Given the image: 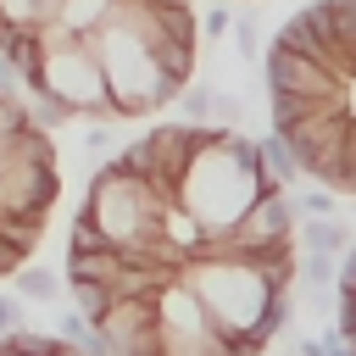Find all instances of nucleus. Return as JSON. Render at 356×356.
<instances>
[{"label": "nucleus", "mask_w": 356, "mask_h": 356, "mask_svg": "<svg viewBox=\"0 0 356 356\" xmlns=\"http://www.w3.org/2000/svg\"><path fill=\"white\" fill-rule=\"evenodd\" d=\"M150 300H156V356H234V339L217 334V323L178 278L161 284Z\"/></svg>", "instance_id": "obj_7"}, {"label": "nucleus", "mask_w": 356, "mask_h": 356, "mask_svg": "<svg viewBox=\"0 0 356 356\" xmlns=\"http://www.w3.org/2000/svg\"><path fill=\"white\" fill-rule=\"evenodd\" d=\"M95 334H100L106 356H156V300L150 295L111 300V312L100 317Z\"/></svg>", "instance_id": "obj_11"}, {"label": "nucleus", "mask_w": 356, "mask_h": 356, "mask_svg": "<svg viewBox=\"0 0 356 356\" xmlns=\"http://www.w3.org/2000/svg\"><path fill=\"white\" fill-rule=\"evenodd\" d=\"M89 44H95V61H100V78H106L111 117H150V111H161L167 100H178L184 83L167 78V67L156 61V50H150L134 28L106 22Z\"/></svg>", "instance_id": "obj_4"}, {"label": "nucleus", "mask_w": 356, "mask_h": 356, "mask_svg": "<svg viewBox=\"0 0 356 356\" xmlns=\"http://www.w3.org/2000/svg\"><path fill=\"white\" fill-rule=\"evenodd\" d=\"M228 33H234V56H239V61H250V56L261 50V33H256V22H250V17H234V28H228Z\"/></svg>", "instance_id": "obj_19"}, {"label": "nucleus", "mask_w": 356, "mask_h": 356, "mask_svg": "<svg viewBox=\"0 0 356 356\" xmlns=\"http://www.w3.org/2000/svg\"><path fill=\"white\" fill-rule=\"evenodd\" d=\"M289 200H295L300 217H334V195L317 189V184H312V189H289Z\"/></svg>", "instance_id": "obj_18"}, {"label": "nucleus", "mask_w": 356, "mask_h": 356, "mask_svg": "<svg viewBox=\"0 0 356 356\" xmlns=\"http://www.w3.org/2000/svg\"><path fill=\"white\" fill-rule=\"evenodd\" d=\"M261 195H267V178H261L256 139H245L239 128H200V145L172 189V200L200 222V234L211 245H222Z\"/></svg>", "instance_id": "obj_1"}, {"label": "nucleus", "mask_w": 356, "mask_h": 356, "mask_svg": "<svg viewBox=\"0 0 356 356\" xmlns=\"http://www.w3.org/2000/svg\"><path fill=\"white\" fill-rule=\"evenodd\" d=\"M339 111H345V122L356 128V72L345 78V100H339Z\"/></svg>", "instance_id": "obj_24"}, {"label": "nucleus", "mask_w": 356, "mask_h": 356, "mask_svg": "<svg viewBox=\"0 0 356 356\" xmlns=\"http://www.w3.org/2000/svg\"><path fill=\"white\" fill-rule=\"evenodd\" d=\"M6 350H11V356H61L67 345H61L56 334H33V328H17V334H6Z\"/></svg>", "instance_id": "obj_17"}, {"label": "nucleus", "mask_w": 356, "mask_h": 356, "mask_svg": "<svg viewBox=\"0 0 356 356\" xmlns=\"http://www.w3.org/2000/svg\"><path fill=\"white\" fill-rule=\"evenodd\" d=\"M161 206H167V200H161L145 178L122 172L117 161L95 167L89 195H83V217H89L95 234H100L111 250H122V256H150V250L161 245Z\"/></svg>", "instance_id": "obj_3"}, {"label": "nucleus", "mask_w": 356, "mask_h": 356, "mask_svg": "<svg viewBox=\"0 0 356 356\" xmlns=\"http://www.w3.org/2000/svg\"><path fill=\"white\" fill-rule=\"evenodd\" d=\"M295 245L312 256H345L350 250V228L339 217H300L295 222Z\"/></svg>", "instance_id": "obj_12"}, {"label": "nucleus", "mask_w": 356, "mask_h": 356, "mask_svg": "<svg viewBox=\"0 0 356 356\" xmlns=\"http://www.w3.org/2000/svg\"><path fill=\"white\" fill-rule=\"evenodd\" d=\"M17 328H22V306H17V295H0V339Z\"/></svg>", "instance_id": "obj_21"}, {"label": "nucleus", "mask_w": 356, "mask_h": 356, "mask_svg": "<svg viewBox=\"0 0 356 356\" xmlns=\"http://www.w3.org/2000/svg\"><path fill=\"white\" fill-rule=\"evenodd\" d=\"M334 289H350V295H356V245L339 256V278H334Z\"/></svg>", "instance_id": "obj_23"}, {"label": "nucleus", "mask_w": 356, "mask_h": 356, "mask_svg": "<svg viewBox=\"0 0 356 356\" xmlns=\"http://www.w3.org/2000/svg\"><path fill=\"white\" fill-rule=\"evenodd\" d=\"M61 273L56 267H17V300H56Z\"/></svg>", "instance_id": "obj_15"}, {"label": "nucleus", "mask_w": 356, "mask_h": 356, "mask_svg": "<svg viewBox=\"0 0 356 356\" xmlns=\"http://www.w3.org/2000/svg\"><path fill=\"white\" fill-rule=\"evenodd\" d=\"M295 222H300V211H295L289 189H267V195L239 217V228H234L222 245H211V250H239V256L289 250V245H295Z\"/></svg>", "instance_id": "obj_10"}, {"label": "nucleus", "mask_w": 356, "mask_h": 356, "mask_svg": "<svg viewBox=\"0 0 356 356\" xmlns=\"http://www.w3.org/2000/svg\"><path fill=\"white\" fill-rule=\"evenodd\" d=\"M56 6H61V0H0V17L33 33V28H44V22L56 17Z\"/></svg>", "instance_id": "obj_16"}, {"label": "nucleus", "mask_w": 356, "mask_h": 356, "mask_svg": "<svg viewBox=\"0 0 356 356\" xmlns=\"http://www.w3.org/2000/svg\"><path fill=\"white\" fill-rule=\"evenodd\" d=\"M200 28H206V39H222V33H228V28H234V17H228V11H222V6H211V11H206V22H200Z\"/></svg>", "instance_id": "obj_22"}, {"label": "nucleus", "mask_w": 356, "mask_h": 356, "mask_svg": "<svg viewBox=\"0 0 356 356\" xmlns=\"http://www.w3.org/2000/svg\"><path fill=\"white\" fill-rule=\"evenodd\" d=\"M178 284L200 300V312L217 323L222 339H245V345H267L289 312H295V295H273V284L261 278V267L239 250H206V256H189L178 267Z\"/></svg>", "instance_id": "obj_2"}, {"label": "nucleus", "mask_w": 356, "mask_h": 356, "mask_svg": "<svg viewBox=\"0 0 356 356\" xmlns=\"http://www.w3.org/2000/svg\"><path fill=\"white\" fill-rule=\"evenodd\" d=\"M22 89H39L67 117H95V122L111 117L106 78H100V61H95V44L89 39H33V67H28V83Z\"/></svg>", "instance_id": "obj_5"}, {"label": "nucleus", "mask_w": 356, "mask_h": 356, "mask_svg": "<svg viewBox=\"0 0 356 356\" xmlns=\"http://www.w3.org/2000/svg\"><path fill=\"white\" fill-rule=\"evenodd\" d=\"M61 195L56 145L39 128H17L0 139V217H44Z\"/></svg>", "instance_id": "obj_6"}, {"label": "nucleus", "mask_w": 356, "mask_h": 356, "mask_svg": "<svg viewBox=\"0 0 356 356\" xmlns=\"http://www.w3.org/2000/svg\"><path fill=\"white\" fill-rule=\"evenodd\" d=\"M17 128H28V117H22V100L0 89V139H6V134H17Z\"/></svg>", "instance_id": "obj_20"}, {"label": "nucleus", "mask_w": 356, "mask_h": 356, "mask_svg": "<svg viewBox=\"0 0 356 356\" xmlns=\"http://www.w3.org/2000/svg\"><path fill=\"white\" fill-rule=\"evenodd\" d=\"M267 89L273 100H289V106H339L345 100V78L328 72L323 61L312 56H295V50H267Z\"/></svg>", "instance_id": "obj_9"}, {"label": "nucleus", "mask_w": 356, "mask_h": 356, "mask_svg": "<svg viewBox=\"0 0 356 356\" xmlns=\"http://www.w3.org/2000/svg\"><path fill=\"white\" fill-rule=\"evenodd\" d=\"M339 267L334 256H312V250H295V289H334Z\"/></svg>", "instance_id": "obj_14"}, {"label": "nucleus", "mask_w": 356, "mask_h": 356, "mask_svg": "<svg viewBox=\"0 0 356 356\" xmlns=\"http://www.w3.org/2000/svg\"><path fill=\"white\" fill-rule=\"evenodd\" d=\"M195 145H200V128H189V122H161V128L139 134L134 145H122L111 161H117L122 172L145 178L161 200H172V189H178V178H184V167H189Z\"/></svg>", "instance_id": "obj_8"}, {"label": "nucleus", "mask_w": 356, "mask_h": 356, "mask_svg": "<svg viewBox=\"0 0 356 356\" xmlns=\"http://www.w3.org/2000/svg\"><path fill=\"white\" fill-rule=\"evenodd\" d=\"M256 156H261V178H267V189H300V161H295V150H289L278 134L256 139Z\"/></svg>", "instance_id": "obj_13"}]
</instances>
